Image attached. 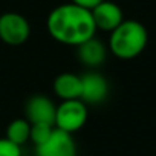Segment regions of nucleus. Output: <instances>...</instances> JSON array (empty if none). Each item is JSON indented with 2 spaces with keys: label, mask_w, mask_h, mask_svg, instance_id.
Listing matches in <instances>:
<instances>
[{
  "label": "nucleus",
  "mask_w": 156,
  "mask_h": 156,
  "mask_svg": "<svg viewBox=\"0 0 156 156\" xmlns=\"http://www.w3.org/2000/svg\"><path fill=\"white\" fill-rule=\"evenodd\" d=\"M46 26L54 40L69 46H80L95 37L97 32L90 9L78 6L72 2L54 8L48 16Z\"/></svg>",
  "instance_id": "obj_1"
},
{
  "label": "nucleus",
  "mask_w": 156,
  "mask_h": 156,
  "mask_svg": "<svg viewBox=\"0 0 156 156\" xmlns=\"http://www.w3.org/2000/svg\"><path fill=\"white\" fill-rule=\"evenodd\" d=\"M37 156H76V145L70 133L54 129L51 136L35 147Z\"/></svg>",
  "instance_id": "obj_5"
},
{
  "label": "nucleus",
  "mask_w": 156,
  "mask_h": 156,
  "mask_svg": "<svg viewBox=\"0 0 156 156\" xmlns=\"http://www.w3.org/2000/svg\"><path fill=\"white\" fill-rule=\"evenodd\" d=\"M90 14H92L97 29H101L106 32H112L115 28H118L124 22L122 9L116 3L110 2V0H103L101 3H98L95 8L90 9Z\"/></svg>",
  "instance_id": "obj_8"
},
{
  "label": "nucleus",
  "mask_w": 156,
  "mask_h": 156,
  "mask_svg": "<svg viewBox=\"0 0 156 156\" xmlns=\"http://www.w3.org/2000/svg\"><path fill=\"white\" fill-rule=\"evenodd\" d=\"M55 110H57V106L48 97L34 95V97H31L26 101V106H25L26 121L29 124L43 122V124L54 126V122H55Z\"/></svg>",
  "instance_id": "obj_7"
},
{
  "label": "nucleus",
  "mask_w": 156,
  "mask_h": 156,
  "mask_svg": "<svg viewBox=\"0 0 156 156\" xmlns=\"http://www.w3.org/2000/svg\"><path fill=\"white\" fill-rule=\"evenodd\" d=\"M109 95V83L98 72H87L81 75V97L84 104H100Z\"/></svg>",
  "instance_id": "obj_6"
},
{
  "label": "nucleus",
  "mask_w": 156,
  "mask_h": 156,
  "mask_svg": "<svg viewBox=\"0 0 156 156\" xmlns=\"http://www.w3.org/2000/svg\"><path fill=\"white\" fill-rule=\"evenodd\" d=\"M76 48H78V51H76L78 58L87 67H98L100 64L104 63L106 55H107V49H106L104 43L95 37L89 38L87 41L81 43Z\"/></svg>",
  "instance_id": "obj_9"
},
{
  "label": "nucleus",
  "mask_w": 156,
  "mask_h": 156,
  "mask_svg": "<svg viewBox=\"0 0 156 156\" xmlns=\"http://www.w3.org/2000/svg\"><path fill=\"white\" fill-rule=\"evenodd\" d=\"M148 34L142 23L136 20H124L110 32L109 48L112 54L121 60L138 57L147 46Z\"/></svg>",
  "instance_id": "obj_2"
},
{
  "label": "nucleus",
  "mask_w": 156,
  "mask_h": 156,
  "mask_svg": "<svg viewBox=\"0 0 156 156\" xmlns=\"http://www.w3.org/2000/svg\"><path fill=\"white\" fill-rule=\"evenodd\" d=\"M54 92L63 101L80 100L81 97V76L75 73H61L54 81Z\"/></svg>",
  "instance_id": "obj_10"
},
{
  "label": "nucleus",
  "mask_w": 156,
  "mask_h": 156,
  "mask_svg": "<svg viewBox=\"0 0 156 156\" xmlns=\"http://www.w3.org/2000/svg\"><path fill=\"white\" fill-rule=\"evenodd\" d=\"M0 156H22V148L6 138H0Z\"/></svg>",
  "instance_id": "obj_13"
},
{
  "label": "nucleus",
  "mask_w": 156,
  "mask_h": 156,
  "mask_svg": "<svg viewBox=\"0 0 156 156\" xmlns=\"http://www.w3.org/2000/svg\"><path fill=\"white\" fill-rule=\"evenodd\" d=\"M31 34L28 20L17 12H5L0 16V40L9 46L23 44Z\"/></svg>",
  "instance_id": "obj_4"
},
{
  "label": "nucleus",
  "mask_w": 156,
  "mask_h": 156,
  "mask_svg": "<svg viewBox=\"0 0 156 156\" xmlns=\"http://www.w3.org/2000/svg\"><path fill=\"white\" fill-rule=\"evenodd\" d=\"M87 119V107L81 100H69L57 106L54 126L63 132L73 133L80 130Z\"/></svg>",
  "instance_id": "obj_3"
},
{
  "label": "nucleus",
  "mask_w": 156,
  "mask_h": 156,
  "mask_svg": "<svg viewBox=\"0 0 156 156\" xmlns=\"http://www.w3.org/2000/svg\"><path fill=\"white\" fill-rule=\"evenodd\" d=\"M101 2H103V0H72V3H75L78 6H83L86 9H92V8H95Z\"/></svg>",
  "instance_id": "obj_14"
},
{
  "label": "nucleus",
  "mask_w": 156,
  "mask_h": 156,
  "mask_svg": "<svg viewBox=\"0 0 156 156\" xmlns=\"http://www.w3.org/2000/svg\"><path fill=\"white\" fill-rule=\"evenodd\" d=\"M29 132H31V124L26 119L19 118V119H14L8 126L6 136L5 138L22 147V144H25L26 141H29Z\"/></svg>",
  "instance_id": "obj_11"
},
{
  "label": "nucleus",
  "mask_w": 156,
  "mask_h": 156,
  "mask_svg": "<svg viewBox=\"0 0 156 156\" xmlns=\"http://www.w3.org/2000/svg\"><path fill=\"white\" fill-rule=\"evenodd\" d=\"M55 127L51 124H43V122H37V124H31V132H29V139L34 142V145H40L43 144L52 133Z\"/></svg>",
  "instance_id": "obj_12"
}]
</instances>
